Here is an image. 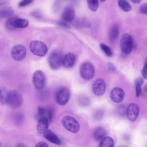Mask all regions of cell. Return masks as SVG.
<instances>
[{"mask_svg":"<svg viewBox=\"0 0 147 147\" xmlns=\"http://www.w3.org/2000/svg\"><path fill=\"white\" fill-rule=\"evenodd\" d=\"M23 102V98L18 91L13 90L9 91L6 104L13 109L20 107Z\"/></svg>","mask_w":147,"mask_h":147,"instance_id":"obj_1","label":"cell"},{"mask_svg":"<svg viewBox=\"0 0 147 147\" xmlns=\"http://www.w3.org/2000/svg\"><path fill=\"white\" fill-rule=\"evenodd\" d=\"M29 47L31 51L33 54L39 57L45 56L48 50L47 47L44 42L36 40L31 42Z\"/></svg>","mask_w":147,"mask_h":147,"instance_id":"obj_2","label":"cell"},{"mask_svg":"<svg viewBox=\"0 0 147 147\" xmlns=\"http://www.w3.org/2000/svg\"><path fill=\"white\" fill-rule=\"evenodd\" d=\"M61 122L64 127L71 133H77L80 129V126L78 122L75 119L71 116H64L62 119Z\"/></svg>","mask_w":147,"mask_h":147,"instance_id":"obj_3","label":"cell"},{"mask_svg":"<svg viewBox=\"0 0 147 147\" xmlns=\"http://www.w3.org/2000/svg\"><path fill=\"white\" fill-rule=\"evenodd\" d=\"M79 71L81 77L86 80L92 79L95 73L94 66L91 63L88 62L83 63L80 67Z\"/></svg>","mask_w":147,"mask_h":147,"instance_id":"obj_4","label":"cell"},{"mask_svg":"<svg viewBox=\"0 0 147 147\" xmlns=\"http://www.w3.org/2000/svg\"><path fill=\"white\" fill-rule=\"evenodd\" d=\"M29 25L28 21L24 18L12 17L8 19L6 23V28L9 30L15 28H24Z\"/></svg>","mask_w":147,"mask_h":147,"instance_id":"obj_5","label":"cell"},{"mask_svg":"<svg viewBox=\"0 0 147 147\" xmlns=\"http://www.w3.org/2000/svg\"><path fill=\"white\" fill-rule=\"evenodd\" d=\"M63 56L60 52L54 51L50 54L48 59L50 67L53 70L59 69L62 65Z\"/></svg>","mask_w":147,"mask_h":147,"instance_id":"obj_6","label":"cell"},{"mask_svg":"<svg viewBox=\"0 0 147 147\" xmlns=\"http://www.w3.org/2000/svg\"><path fill=\"white\" fill-rule=\"evenodd\" d=\"M121 51L125 54H129L131 52L133 46V41L131 36L125 33L122 36L120 41Z\"/></svg>","mask_w":147,"mask_h":147,"instance_id":"obj_7","label":"cell"},{"mask_svg":"<svg viewBox=\"0 0 147 147\" xmlns=\"http://www.w3.org/2000/svg\"><path fill=\"white\" fill-rule=\"evenodd\" d=\"M26 54V50L25 47L20 44L15 45L11 51V55L13 59L16 61L22 60Z\"/></svg>","mask_w":147,"mask_h":147,"instance_id":"obj_8","label":"cell"},{"mask_svg":"<svg viewBox=\"0 0 147 147\" xmlns=\"http://www.w3.org/2000/svg\"><path fill=\"white\" fill-rule=\"evenodd\" d=\"M32 82L35 87L38 90L42 89L45 83V76L44 72L40 70L36 71L32 78Z\"/></svg>","mask_w":147,"mask_h":147,"instance_id":"obj_9","label":"cell"},{"mask_svg":"<svg viewBox=\"0 0 147 147\" xmlns=\"http://www.w3.org/2000/svg\"><path fill=\"white\" fill-rule=\"evenodd\" d=\"M70 93L68 90L65 87H62L57 92L55 96L56 102L59 105L63 106L68 101Z\"/></svg>","mask_w":147,"mask_h":147,"instance_id":"obj_10","label":"cell"},{"mask_svg":"<svg viewBox=\"0 0 147 147\" xmlns=\"http://www.w3.org/2000/svg\"><path fill=\"white\" fill-rule=\"evenodd\" d=\"M92 91L95 95L100 96L105 93L106 90V84L102 78L96 79L94 82L92 87Z\"/></svg>","mask_w":147,"mask_h":147,"instance_id":"obj_11","label":"cell"},{"mask_svg":"<svg viewBox=\"0 0 147 147\" xmlns=\"http://www.w3.org/2000/svg\"><path fill=\"white\" fill-rule=\"evenodd\" d=\"M139 112V107L134 103L130 104L126 110V114L128 119L131 122H134L138 118Z\"/></svg>","mask_w":147,"mask_h":147,"instance_id":"obj_12","label":"cell"},{"mask_svg":"<svg viewBox=\"0 0 147 147\" xmlns=\"http://www.w3.org/2000/svg\"><path fill=\"white\" fill-rule=\"evenodd\" d=\"M125 95L123 90L119 87L114 88L111 90L110 97L111 100L116 103L121 102L123 100Z\"/></svg>","mask_w":147,"mask_h":147,"instance_id":"obj_13","label":"cell"},{"mask_svg":"<svg viewBox=\"0 0 147 147\" xmlns=\"http://www.w3.org/2000/svg\"><path fill=\"white\" fill-rule=\"evenodd\" d=\"M76 60L75 55L73 53H69L63 56L62 65L65 68H71L74 66Z\"/></svg>","mask_w":147,"mask_h":147,"instance_id":"obj_14","label":"cell"},{"mask_svg":"<svg viewBox=\"0 0 147 147\" xmlns=\"http://www.w3.org/2000/svg\"><path fill=\"white\" fill-rule=\"evenodd\" d=\"M49 121V119L46 117H42L39 118L37 125V130L38 133L43 134L48 129Z\"/></svg>","mask_w":147,"mask_h":147,"instance_id":"obj_15","label":"cell"},{"mask_svg":"<svg viewBox=\"0 0 147 147\" xmlns=\"http://www.w3.org/2000/svg\"><path fill=\"white\" fill-rule=\"evenodd\" d=\"M75 14V11L71 7L67 6L64 9L62 15L63 19L66 21L71 22L74 19Z\"/></svg>","mask_w":147,"mask_h":147,"instance_id":"obj_16","label":"cell"},{"mask_svg":"<svg viewBox=\"0 0 147 147\" xmlns=\"http://www.w3.org/2000/svg\"><path fill=\"white\" fill-rule=\"evenodd\" d=\"M43 134L44 137L50 142L57 145L60 144L61 141L59 138L50 129H47Z\"/></svg>","mask_w":147,"mask_h":147,"instance_id":"obj_17","label":"cell"},{"mask_svg":"<svg viewBox=\"0 0 147 147\" xmlns=\"http://www.w3.org/2000/svg\"><path fill=\"white\" fill-rule=\"evenodd\" d=\"M107 132L104 128L98 127L96 128L93 133V136L94 140L97 141H100L106 136Z\"/></svg>","mask_w":147,"mask_h":147,"instance_id":"obj_18","label":"cell"},{"mask_svg":"<svg viewBox=\"0 0 147 147\" xmlns=\"http://www.w3.org/2000/svg\"><path fill=\"white\" fill-rule=\"evenodd\" d=\"M119 34V28L118 26L115 24L110 28L109 34V40L111 42L115 41L117 38Z\"/></svg>","mask_w":147,"mask_h":147,"instance_id":"obj_19","label":"cell"},{"mask_svg":"<svg viewBox=\"0 0 147 147\" xmlns=\"http://www.w3.org/2000/svg\"><path fill=\"white\" fill-rule=\"evenodd\" d=\"M13 13V10L12 7L5 6L2 8L0 11V17L1 18H7L12 16Z\"/></svg>","mask_w":147,"mask_h":147,"instance_id":"obj_20","label":"cell"},{"mask_svg":"<svg viewBox=\"0 0 147 147\" xmlns=\"http://www.w3.org/2000/svg\"><path fill=\"white\" fill-rule=\"evenodd\" d=\"M114 146V141L109 136H106L103 138L100 141L99 145L100 147H113Z\"/></svg>","mask_w":147,"mask_h":147,"instance_id":"obj_21","label":"cell"},{"mask_svg":"<svg viewBox=\"0 0 147 147\" xmlns=\"http://www.w3.org/2000/svg\"><path fill=\"white\" fill-rule=\"evenodd\" d=\"M118 4L119 8L125 12H128L131 9V6L126 0H118Z\"/></svg>","mask_w":147,"mask_h":147,"instance_id":"obj_22","label":"cell"},{"mask_svg":"<svg viewBox=\"0 0 147 147\" xmlns=\"http://www.w3.org/2000/svg\"><path fill=\"white\" fill-rule=\"evenodd\" d=\"M87 4L89 9L93 11H96L99 6L98 0H87Z\"/></svg>","mask_w":147,"mask_h":147,"instance_id":"obj_23","label":"cell"},{"mask_svg":"<svg viewBox=\"0 0 147 147\" xmlns=\"http://www.w3.org/2000/svg\"><path fill=\"white\" fill-rule=\"evenodd\" d=\"M9 91L5 88L1 90L0 101L2 104H6Z\"/></svg>","mask_w":147,"mask_h":147,"instance_id":"obj_24","label":"cell"},{"mask_svg":"<svg viewBox=\"0 0 147 147\" xmlns=\"http://www.w3.org/2000/svg\"><path fill=\"white\" fill-rule=\"evenodd\" d=\"M100 46L104 53L108 57H111L112 55L113 52L111 48L107 45L101 43Z\"/></svg>","mask_w":147,"mask_h":147,"instance_id":"obj_25","label":"cell"},{"mask_svg":"<svg viewBox=\"0 0 147 147\" xmlns=\"http://www.w3.org/2000/svg\"><path fill=\"white\" fill-rule=\"evenodd\" d=\"M37 109L38 115L40 117L46 116L47 111V109L42 107L39 106L38 107Z\"/></svg>","mask_w":147,"mask_h":147,"instance_id":"obj_26","label":"cell"},{"mask_svg":"<svg viewBox=\"0 0 147 147\" xmlns=\"http://www.w3.org/2000/svg\"><path fill=\"white\" fill-rule=\"evenodd\" d=\"M54 114V110L52 108H50L47 109L46 117L49 120V121H51L53 119Z\"/></svg>","mask_w":147,"mask_h":147,"instance_id":"obj_27","label":"cell"},{"mask_svg":"<svg viewBox=\"0 0 147 147\" xmlns=\"http://www.w3.org/2000/svg\"><path fill=\"white\" fill-rule=\"evenodd\" d=\"M139 11L140 13L147 15V3H144L140 6Z\"/></svg>","mask_w":147,"mask_h":147,"instance_id":"obj_28","label":"cell"},{"mask_svg":"<svg viewBox=\"0 0 147 147\" xmlns=\"http://www.w3.org/2000/svg\"><path fill=\"white\" fill-rule=\"evenodd\" d=\"M34 0H22L19 3V6L21 7L26 6L31 4Z\"/></svg>","mask_w":147,"mask_h":147,"instance_id":"obj_29","label":"cell"},{"mask_svg":"<svg viewBox=\"0 0 147 147\" xmlns=\"http://www.w3.org/2000/svg\"><path fill=\"white\" fill-rule=\"evenodd\" d=\"M141 71L143 78L145 79H147V60L146 61Z\"/></svg>","mask_w":147,"mask_h":147,"instance_id":"obj_30","label":"cell"},{"mask_svg":"<svg viewBox=\"0 0 147 147\" xmlns=\"http://www.w3.org/2000/svg\"><path fill=\"white\" fill-rule=\"evenodd\" d=\"M144 82V79L141 77H138L135 80V86L140 85L142 86Z\"/></svg>","mask_w":147,"mask_h":147,"instance_id":"obj_31","label":"cell"},{"mask_svg":"<svg viewBox=\"0 0 147 147\" xmlns=\"http://www.w3.org/2000/svg\"><path fill=\"white\" fill-rule=\"evenodd\" d=\"M57 25L67 29H69L70 27L68 24L61 22H59L57 23Z\"/></svg>","mask_w":147,"mask_h":147,"instance_id":"obj_32","label":"cell"},{"mask_svg":"<svg viewBox=\"0 0 147 147\" xmlns=\"http://www.w3.org/2000/svg\"><path fill=\"white\" fill-rule=\"evenodd\" d=\"M95 117L98 120H100L102 117L103 113L102 111L99 110L95 113Z\"/></svg>","mask_w":147,"mask_h":147,"instance_id":"obj_33","label":"cell"},{"mask_svg":"<svg viewBox=\"0 0 147 147\" xmlns=\"http://www.w3.org/2000/svg\"><path fill=\"white\" fill-rule=\"evenodd\" d=\"M136 90V95L137 97L140 96L142 92L141 86L140 85L135 86Z\"/></svg>","mask_w":147,"mask_h":147,"instance_id":"obj_34","label":"cell"},{"mask_svg":"<svg viewBox=\"0 0 147 147\" xmlns=\"http://www.w3.org/2000/svg\"><path fill=\"white\" fill-rule=\"evenodd\" d=\"M36 147H48V144L44 142H40L37 143L36 145Z\"/></svg>","mask_w":147,"mask_h":147,"instance_id":"obj_35","label":"cell"},{"mask_svg":"<svg viewBox=\"0 0 147 147\" xmlns=\"http://www.w3.org/2000/svg\"><path fill=\"white\" fill-rule=\"evenodd\" d=\"M108 67L109 70L111 72H114L116 70V68L115 66L111 63H108Z\"/></svg>","mask_w":147,"mask_h":147,"instance_id":"obj_36","label":"cell"},{"mask_svg":"<svg viewBox=\"0 0 147 147\" xmlns=\"http://www.w3.org/2000/svg\"><path fill=\"white\" fill-rule=\"evenodd\" d=\"M32 15L36 18H40L41 17L40 13L37 11L33 12L32 13Z\"/></svg>","mask_w":147,"mask_h":147,"instance_id":"obj_37","label":"cell"},{"mask_svg":"<svg viewBox=\"0 0 147 147\" xmlns=\"http://www.w3.org/2000/svg\"><path fill=\"white\" fill-rule=\"evenodd\" d=\"M142 0H131V1L133 3L136 4L139 3Z\"/></svg>","mask_w":147,"mask_h":147,"instance_id":"obj_38","label":"cell"},{"mask_svg":"<svg viewBox=\"0 0 147 147\" xmlns=\"http://www.w3.org/2000/svg\"><path fill=\"white\" fill-rule=\"evenodd\" d=\"M144 94L145 95H147V85L144 87L143 91Z\"/></svg>","mask_w":147,"mask_h":147,"instance_id":"obj_39","label":"cell"},{"mask_svg":"<svg viewBox=\"0 0 147 147\" xmlns=\"http://www.w3.org/2000/svg\"><path fill=\"white\" fill-rule=\"evenodd\" d=\"M17 147H26V146L22 144V143H19L17 145Z\"/></svg>","mask_w":147,"mask_h":147,"instance_id":"obj_40","label":"cell"},{"mask_svg":"<svg viewBox=\"0 0 147 147\" xmlns=\"http://www.w3.org/2000/svg\"><path fill=\"white\" fill-rule=\"evenodd\" d=\"M106 0H100V1L102 2L105 1Z\"/></svg>","mask_w":147,"mask_h":147,"instance_id":"obj_41","label":"cell"}]
</instances>
